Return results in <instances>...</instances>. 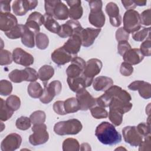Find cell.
<instances>
[{
    "instance_id": "1",
    "label": "cell",
    "mask_w": 151,
    "mask_h": 151,
    "mask_svg": "<svg viewBox=\"0 0 151 151\" xmlns=\"http://www.w3.org/2000/svg\"><path fill=\"white\" fill-rule=\"evenodd\" d=\"M95 135L102 144L114 145L122 141V136L114 126L108 122H103L96 128Z\"/></svg>"
},
{
    "instance_id": "2",
    "label": "cell",
    "mask_w": 151,
    "mask_h": 151,
    "mask_svg": "<svg viewBox=\"0 0 151 151\" xmlns=\"http://www.w3.org/2000/svg\"><path fill=\"white\" fill-rule=\"evenodd\" d=\"M82 128L83 125L80 120L76 119H71L55 123L54 126V131L60 136L74 135L80 132Z\"/></svg>"
},
{
    "instance_id": "3",
    "label": "cell",
    "mask_w": 151,
    "mask_h": 151,
    "mask_svg": "<svg viewBox=\"0 0 151 151\" xmlns=\"http://www.w3.org/2000/svg\"><path fill=\"white\" fill-rule=\"evenodd\" d=\"M8 77L11 81L15 83H19L24 81L34 82L38 78V74L35 69L26 67L24 70H12L8 74Z\"/></svg>"
},
{
    "instance_id": "4",
    "label": "cell",
    "mask_w": 151,
    "mask_h": 151,
    "mask_svg": "<svg viewBox=\"0 0 151 151\" xmlns=\"http://www.w3.org/2000/svg\"><path fill=\"white\" fill-rule=\"evenodd\" d=\"M123 28L129 34L137 31L141 28L139 13L134 9L127 10L123 18Z\"/></svg>"
},
{
    "instance_id": "5",
    "label": "cell",
    "mask_w": 151,
    "mask_h": 151,
    "mask_svg": "<svg viewBox=\"0 0 151 151\" xmlns=\"http://www.w3.org/2000/svg\"><path fill=\"white\" fill-rule=\"evenodd\" d=\"M32 131L33 133L29 137V142L32 145H41L48 140L49 134L47 130V126L44 123L34 124Z\"/></svg>"
},
{
    "instance_id": "6",
    "label": "cell",
    "mask_w": 151,
    "mask_h": 151,
    "mask_svg": "<svg viewBox=\"0 0 151 151\" xmlns=\"http://www.w3.org/2000/svg\"><path fill=\"white\" fill-rule=\"evenodd\" d=\"M44 86L43 93L40 98V101L43 104L50 103L55 96L60 93L62 89V84L59 80H54Z\"/></svg>"
},
{
    "instance_id": "7",
    "label": "cell",
    "mask_w": 151,
    "mask_h": 151,
    "mask_svg": "<svg viewBox=\"0 0 151 151\" xmlns=\"http://www.w3.org/2000/svg\"><path fill=\"white\" fill-rule=\"evenodd\" d=\"M83 29L78 21L70 19L60 25V28L57 34L61 38H65L70 37L73 34H81Z\"/></svg>"
},
{
    "instance_id": "8",
    "label": "cell",
    "mask_w": 151,
    "mask_h": 151,
    "mask_svg": "<svg viewBox=\"0 0 151 151\" xmlns=\"http://www.w3.org/2000/svg\"><path fill=\"white\" fill-rule=\"evenodd\" d=\"M122 134L125 142L132 146H139L143 140V137L138 132L136 126H127L122 129Z\"/></svg>"
},
{
    "instance_id": "9",
    "label": "cell",
    "mask_w": 151,
    "mask_h": 151,
    "mask_svg": "<svg viewBox=\"0 0 151 151\" xmlns=\"http://www.w3.org/2000/svg\"><path fill=\"white\" fill-rule=\"evenodd\" d=\"M76 93V99L81 110L86 111L97 105L96 98L93 97L86 88L81 89Z\"/></svg>"
},
{
    "instance_id": "10",
    "label": "cell",
    "mask_w": 151,
    "mask_h": 151,
    "mask_svg": "<svg viewBox=\"0 0 151 151\" xmlns=\"http://www.w3.org/2000/svg\"><path fill=\"white\" fill-rule=\"evenodd\" d=\"M94 78H88L83 75L74 78L67 77V81L69 88L74 92H78L81 89L90 87L93 83Z\"/></svg>"
},
{
    "instance_id": "11",
    "label": "cell",
    "mask_w": 151,
    "mask_h": 151,
    "mask_svg": "<svg viewBox=\"0 0 151 151\" xmlns=\"http://www.w3.org/2000/svg\"><path fill=\"white\" fill-rule=\"evenodd\" d=\"M38 1L29 0H17L14 1L12 5V8L15 15L22 16L25 15L28 11L36 8Z\"/></svg>"
},
{
    "instance_id": "12",
    "label": "cell",
    "mask_w": 151,
    "mask_h": 151,
    "mask_svg": "<svg viewBox=\"0 0 151 151\" xmlns=\"http://www.w3.org/2000/svg\"><path fill=\"white\" fill-rule=\"evenodd\" d=\"M22 143L21 136L15 133L7 135L2 141L1 149L2 151H13L18 149Z\"/></svg>"
},
{
    "instance_id": "13",
    "label": "cell",
    "mask_w": 151,
    "mask_h": 151,
    "mask_svg": "<svg viewBox=\"0 0 151 151\" xmlns=\"http://www.w3.org/2000/svg\"><path fill=\"white\" fill-rule=\"evenodd\" d=\"M71 62V64L66 69L67 77L74 78L82 75L86 67L85 61L77 56L73 58Z\"/></svg>"
},
{
    "instance_id": "14",
    "label": "cell",
    "mask_w": 151,
    "mask_h": 151,
    "mask_svg": "<svg viewBox=\"0 0 151 151\" xmlns=\"http://www.w3.org/2000/svg\"><path fill=\"white\" fill-rule=\"evenodd\" d=\"M13 61L18 64L28 67L34 62L33 56L21 48H16L12 51Z\"/></svg>"
},
{
    "instance_id": "15",
    "label": "cell",
    "mask_w": 151,
    "mask_h": 151,
    "mask_svg": "<svg viewBox=\"0 0 151 151\" xmlns=\"http://www.w3.org/2000/svg\"><path fill=\"white\" fill-rule=\"evenodd\" d=\"M80 34H73L69 37L68 40L62 46L67 52L74 57H77V55L80 50L81 46L82 45Z\"/></svg>"
},
{
    "instance_id": "16",
    "label": "cell",
    "mask_w": 151,
    "mask_h": 151,
    "mask_svg": "<svg viewBox=\"0 0 151 151\" xmlns=\"http://www.w3.org/2000/svg\"><path fill=\"white\" fill-rule=\"evenodd\" d=\"M44 15L38 12L35 11L29 15L25 25L37 35L40 32V26L44 24Z\"/></svg>"
},
{
    "instance_id": "17",
    "label": "cell",
    "mask_w": 151,
    "mask_h": 151,
    "mask_svg": "<svg viewBox=\"0 0 151 151\" xmlns=\"http://www.w3.org/2000/svg\"><path fill=\"white\" fill-rule=\"evenodd\" d=\"M103 64L100 60L91 58L86 63V67L83 71V75L88 78H94V76L100 73Z\"/></svg>"
},
{
    "instance_id": "18",
    "label": "cell",
    "mask_w": 151,
    "mask_h": 151,
    "mask_svg": "<svg viewBox=\"0 0 151 151\" xmlns=\"http://www.w3.org/2000/svg\"><path fill=\"white\" fill-rule=\"evenodd\" d=\"M128 88L133 91L137 90L140 96L145 99H149L151 97L150 84L142 80H136L131 83Z\"/></svg>"
},
{
    "instance_id": "19",
    "label": "cell",
    "mask_w": 151,
    "mask_h": 151,
    "mask_svg": "<svg viewBox=\"0 0 151 151\" xmlns=\"http://www.w3.org/2000/svg\"><path fill=\"white\" fill-rule=\"evenodd\" d=\"M101 30V28H93L91 27L83 29L80 34L82 45L84 47H88L93 45L96 38L100 33Z\"/></svg>"
},
{
    "instance_id": "20",
    "label": "cell",
    "mask_w": 151,
    "mask_h": 151,
    "mask_svg": "<svg viewBox=\"0 0 151 151\" xmlns=\"http://www.w3.org/2000/svg\"><path fill=\"white\" fill-rule=\"evenodd\" d=\"M106 12L109 17L110 22L112 26L118 27L121 25L122 17L119 13V8L116 3L109 2L106 6Z\"/></svg>"
},
{
    "instance_id": "21",
    "label": "cell",
    "mask_w": 151,
    "mask_h": 151,
    "mask_svg": "<svg viewBox=\"0 0 151 151\" xmlns=\"http://www.w3.org/2000/svg\"><path fill=\"white\" fill-rule=\"evenodd\" d=\"M51 60L52 61L58 65H64L73 60L74 56L67 52L63 47H60L55 49L51 54Z\"/></svg>"
},
{
    "instance_id": "22",
    "label": "cell",
    "mask_w": 151,
    "mask_h": 151,
    "mask_svg": "<svg viewBox=\"0 0 151 151\" xmlns=\"http://www.w3.org/2000/svg\"><path fill=\"white\" fill-rule=\"evenodd\" d=\"M18 25V20L11 13H0V29L8 32Z\"/></svg>"
},
{
    "instance_id": "23",
    "label": "cell",
    "mask_w": 151,
    "mask_h": 151,
    "mask_svg": "<svg viewBox=\"0 0 151 151\" xmlns=\"http://www.w3.org/2000/svg\"><path fill=\"white\" fill-rule=\"evenodd\" d=\"M123 60L131 65L139 64L144 59V56L139 48H131L123 56Z\"/></svg>"
},
{
    "instance_id": "24",
    "label": "cell",
    "mask_w": 151,
    "mask_h": 151,
    "mask_svg": "<svg viewBox=\"0 0 151 151\" xmlns=\"http://www.w3.org/2000/svg\"><path fill=\"white\" fill-rule=\"evenodd\" d=\"M111 98H117L125 101H130L132 100L131 96L125 90L122 88L120 87L117 86L113 85L108 90L104 91Z\"/></svg>"
},
{
    "instance_id": "25",
    "label": "cell",
    "mask_w": 151,
    "mask_h": 151,
    "mask_svg": "<svg viewBox=\"0 0 151 151\" xmlns=\"http://www.w3.org/2000/svg\"><path fill=\"white\" fill-rule=\"evenodd\" d=\"M69 9V17L73 20H77L81 18L83 9L81 6V1L80 0H71L66 1Z\"/></svg>"
},
{
    "instance_id": "26",
    "label": "cell",
    "mask_w": 151,
    "mask_h": 151,
    "mask_svg": "<svg viewBox=\"0 0 151 151\" xmlns=\"http://www.w3.org/2000/svg\"><path fill=\"white\" fill-rule=\"evenodd\" d=\"M113 85V80L106 76H99L93 82V88L96 91H105Z\"/></svg>"
},
{
    "instance_id": "27",
    "label": "cell",
    "mask_w": 151,
    "mask_h": 151,
    "mask_svg": "<svg viewBox=\"0 0 151 151\" xmlns=\"http://www.w3.org/2000/svg\"><path fill=\"white\" fill-rule=\"evenodd\" d=\"M52 17L58 20H65L69 17V9L62 1L57 0L53 9Z\"/></svg>"
},
{
    "instance_id": "28",
    "label": "cell",
    "mask_w": 151,
    "mask_h": 151,
    "mask_svg": "<svg viewBox=\"0 0 151 151\" xmlns=\"http://www.w3.org/2000/svg\"><path fill=\"white\" fill-rule=\"evenodd\" d=\"M89 22L95 27L101 28L105 24L106 17L102 10L90 11L88 15Z\"/></svg>"
},
{
    "instance_id": "29",
    "label": "cell",
    "mask_w": 151,
    "mask_h": 151,
    "mask_svg": "<svg viewBox=\"0 0 151 151\" xmlns=\"http://www.w3.org/2000/svg\"><path fill=\"white\" fill-rule=\"evenodd\" d=\"M133 104L130 101H125L117 98H112L109 105V109H116L122 111L124 114L129 111L132 108Z\"/></svg>"
},
{
    "instance_id": "30",
    "label": "cell",
    "mask_w": 151,
    "mask_h": 151,
    "mask_svg": "<svg viewBox=\"0 0 151 151\" xmlns=\"http://www.w3.org/2000/svg\"><path fill=\"white\" fill-rule=\"evenodd\" d=\"M38 74V78L42 81L44 85H45L47 84L48 81L54 76V69L50 65H44L40 68Z\"/></svg>"
},
{
    "instance_id": "31",
    "label": "cell",
    "mask_w": 151,
    "mask_h": 151,
    "mask_svg": "<svg viewBox=\"0 0 151 151\" xmlns=\"http://www.w3.org/2000/svg\"><path fill=\"white\" fill-rule=\"evenodd\" d=\"M44 19L43 25L45 28L51 32L58 34L60 28V25L55 19L53 17L46 14L44 15Z\"/></svg>"
},
{
    "instance_id": "32",
    "label": "cell",
    "mask_w": 151,
    "mask_h": 151,
    "mask_svg": "<svg viewBox=\"0 0 151 151\" xmlns=\"http://www.w3.org/2000/svg\"><path fill=\"white\" fill-rule=\"evenodd\" d=\"M35 35L36 34L33 31L25 26V31L21 38L22 44L30 48L34 47Z\"/></svg>"
},
{
    "instance_id": "33",
    "label": "cell",
    "mask_w": 151,
    "mask_h": 151,
    "mask_svg": "<svg viewBox=\"0 0 151 151\" xmlns=\"http://www.w3.org/2000/svg\"><path fill=\"white\" fill-rule=\"evenodd\" d=\"M27 91L30 97L34 99H38L41 97L44 91V89L39 83L34 81L29 83L28 86Z\"/></svg>"
},
{
    "instance_id": "34",
    "label": "cell",
    "mask_w": 151,
    "mask_h": 151,
    "mask_svg": "<svg viewBox=\"0 0 151 151\" xmlns=\"http://www.w3.org/2000/svg\"><path fill=\"white\" fill-rule=\"evenodd\" d=\"M64 106L67 114L76 113L80 110L78 101L76 97H71L66 99L64 101Z\"/></svg>"
},
{
    "instance_id": "35",
    "label": "cell",
    "mask_w": 151,
    "mask_h": 151,
    "mask_svg": "<svg viewBox=\"0 0 151 151\" xmlns=\"http://www.w3.org/2000/svg\"><path fill=\"white\" fill-rule=\"evenodd\" d=\"M123 114L122 111L116 109H109L108 113L109 119L114 126H119L122 124Z\"/></svg>"
},
{
    "instance_id": "36",
    "label": "cell",
    "mask_w": 151,
    "mask_h": 151,
    "mask_svg": "<svg viewBox=\"0 0 151 151\" xmlns=\"http://www.w3.org/2000/svg\"><path fill=\"white\" fill-rule=\"evenodd\" d=\"M14 111L6 104V101L0 98V119L2 122L9 120L13 115Z\"/></svg>"
},
{
    "instance_id": "37",
    "label": "cell",
    "mask_w": 151,
    "mask_h": 151,
    "mask_svg": "<svg viewBox=\"0 0 151 151\" xmlns=\"http://www.w3.org/2000/svg\"><path fill=\"white\" fill-rule=\"evenodd\" d=\"M25 31V25L18 24L8 32H5V35L9 39L15 40L21 38Z\"/></svg>"
},
{
    "instance_id": "38",
    "label": "cell",
    "mask_w": 151,
    "mask_h": 151,
    "mask_svg": "<svg viewBox=\"0 0 151 151\" xmlns=\"http://www.w3.org/2000/svg\"><path fill=\"white\" fill-rule=\"evenodd\" d=\"M62 146L64 151H78L80 147L78 140L74 138H67L65 139Z\"/></svg>"
},
{
    "instance_id": "39",
    "label": "cell",
    "mask_w": 151,
    "mask_h": 151,
    "mask_svg": "<svg viewBox=\"0 0 151 151\" xmlns=\"http://www.w3.org/2000/svg\"><path fill=\"white\" fill-rule=\"evenodd\" d=\"M150 27H142L132 34V38L136 41H143L150 36Z\"/></svg>"
},
{
    "instance_id": "40",
    "label": "cell",
    "mask_w": 151,
    "mask_h": 151,
    "mask_svg": "<svg viewBox=\"0 0 151 151\" xmlns=\"http://www.w3.org/2000/svg\"><path fill=\"white\" fill-rule=\"evenodd\" d=\"M35 43L37 47L40 50L46 49L49 45L48 36L42 32H39L35 35Z\"/></svg>"
},
{
    "instance_id": "41",
    "label": "cell",
    "mask_w": 151,
    "mask_h": 151,
    "mask_svg": "<svg viewBox=\"0 0 151 151\" xmlns=\"http://www.w3.org/2000/svg\"><path fill=\"white\" fill-rule=\"evenodd\" d=\"M32 124H38L44 123L45 121L46 114L44 111L37 110L33 112L29 116Z\"/></svg>"
},
{
    "instance_id": "42",
    "label": "cell",
    "mask_w": 151,
    "mask_h": 151,
    "mask_svg": "<svg viewBox=\"0 0 151 151\" xmlns=\"http://www.w3.org/2000/svg\"><path fill=\"white\" fill-rule=\"evenodd\" d=\"M92 116L96 119H105L108 117V111L104 108L97 105L90 109Z\"/></svg>"
},
{
    "instance_id": "43",
    "label": "cell",
    "mask_w": 151,
    "mask_h": 151,
    "mask_svg": "<svg viewBox=\"0 0 151 151\" xmlns=\"http://www.w3.org/2000/svg\"><path fill=\"white\" fill-rule=\"evenodd\" d=\"M31 121L29 117L26 116H21L18 118L15 122V126L17 129L21 130H27L31 126Z\"/></svg>"
},
{
    "instance_id": "44",
    "label": "cell",
    "mask_w": 151,
    "mask_h": 151,
    "mask_svg": "<svg viewBox=\"0 0 151 151\" xmlns=\"http://www.w3.org/2000/svg\"><path fill=\"white\" fill-rule=\"evenodd\" d=\"M5 101L7 106L13 111L18 110L21 106L20 99L15 95L9 96Z\"/></svg>"
},
{
    "instance_id": "45",
    "label": "cell",
    "mask_w": 151,
    "mask_h": 151,
    "mask_svg": "<svg viewBox=\"0 0 151 151\" xmlns=\"http://www.w3.org/2000/svg\"><path fill=\"white\" fill-rule=\"evenodd\" d=\"M12 54L6 50L1 49L0 51V64L1 65H6L11 64L12 63Z\"/></svg>"
},
{
    "instance_id": "46",
    "label": "cell",
    "mask_w": 151,
    "mask_h": 151,
    "mask_svg": "<svg viewBox=\"0 0 151 151\" xmlns=\"http://www.w3.org/2000/svg\"><path fill=\"white\" fill-rule=\"evenodd\" d=\"M12 91L11 83L6 80H2L0 81V94L4 96L9 95Z\"/></svg>"
},
{
    "instance_id": "47",
    "label": "cell",
    "mask_w": 151,
    "mask_h": 151,
    "mask_svg": "<svg viewBox=\"0 0 151 151\" xmlns=\"http://www.w3.org/2000/svg\"><path fill=\"white\" fill-rule=\"evenodd\" d=\"M140 51L143 56L149 57L151 55V41L150 35L149 36L146 40H145L140 47Z\"/></svg>"
},
{
    "instance_id": "48",
    "label": "cell",
    "mask_w": 151,
    "mask_h": 151,
    "mask_svg": "<svg viewBox=\"0 0 151 151\" xmlns=\"http://www.w3.org/2000/svg\"><path fill=\"white\" fill-rule=\"evenodd\" d=\"M111 100V97L107 93H104L100 97L96 98V103L97 106L105 108L109 106Z\"/></svg>"
},
{
    "instance_id": "49",
    "label": "cell",
    "mask_w": 151,
    "mask_h": 151,
    "mask_svg": "<svg viewBox=\"0 0 151 151\" xmlns=\"http://www.w3.org/2000/svg\"><path fill=\"white\" fill-rule=\"evenodd\" d=\"M150 123H140L137 126V130L138 132L143 137H146L149 134H150Z\"/></svg>"
},
{
    "instance_id": "50",
    "label": "cell",
    "mask_w": 151,
    "mask_h": 151,
    "mask_svg": "<svg viewBox=\"0 0 151 151\" xmlns=\"http://www.w3.org/2000/svg\"><path fill=\"white\" fill-rule=\"evenodd\" d=\"M120 72L123 76H130L133 72V67L132 65L124 61L120 65Z\"/></svg>"
},
{
    "instance_id": "51",
    "label": "cell",
    "mask_w": 151,
    "mask_h": 151,
    "mask_svg": "<svg viewBox=\"0 0 151 151\" xmlns=\"http://www.w3.org/2000/svg\"><path fill=\"white\" fill-rule=\"evenodd\" d=\"M140 23L145 26H150L151 24L150 19V9L145 10L140 15Z\"/></svg>"
},
{
    "instance_id": "52",
    "label": "cell",
    "mask_w": 151,
    "mask_h": 151,
    "mask_svg": "<svg viewBox=\"0 0 151 151\" xmlns=\"http://www.w3.org/2000/svg\"><path fill=\"white\" fill-rule=\"evenodd\" d=\"M129 38V33L127 32L123 27H121L117 29L116 32V39L118 42L122 41H128Z\"/></svg>"
},
{
    "instance_id": "53",
    "label": "cell",
    "mask_w": 151,
    "mask_h": 151,
    "mask_svg": "<svg viewBox=\"0 0 151 151\" xmlns=\"http://www.w3.org/2000/svg\"><path fill=\"white\" fill-rule=\"evenodd\" d=\"M131 48H132L131 45L128 42V41H122L118 42L117 51H118V53L122 57L127 51H128Z\"/></svg>"
},
{
    "instance_id": "54",
    "label": "cell",
    "mask_w": 151,
    "mask_h": 151,
    "mask_svg": "<svg viewBox=\"0 0 151 151\" xmlns=\"http://www.w3.org/2000/svg\"><path fill=\"white\" fill-rule=\"evenodd\" d=\"M151 139L150 134L145 137L143 140L139 145V150L140 151H149L151 150Z\"/></svg>"
},
{
    "instance_id": "55",
    "label": "cell",
    "mask_w": 151,
    "mask_h": 151,
    "mask_svg": "<svg viewBox=\"0 0 151 151\" xmlns=\"http://www.w3.org/2000/svg\"><path fill=\"white\" fill-rule=\"evenodd\" d=\"M54 111L59 115H65L67 113L64 110V101H55L52 106Z\"/></svg>"
},
{
    "instance_id": "56",
    "label": "cell",
    "mask_w": 151,
    "mask_h": 151,
    "mask_svg": "<svg viewBox=\"0 0 151 151\" xmlns=\"http://www.w3.org/2000/svg\"><path fill=\"white\" fill-rule=\"evenodd\" d=\"M57 2V0L55 1H44V7L45 14L52 17L53 9Z\"/></svg>"
},
{
    "instance_id": "57",
    "label": "cell",
    "mask_w": 151,
    "mask_h": 151,
    "mask_svg": "<svg viewBox=\"0 0 151 151\" xmlns=\"http://www.w3.org/2000/svg\"><path fill=\"white\" fill-rule=\"evenodd\" d=\"M90 8V11L102 10L103 3L101 1H87Z\"/></svg>"
},
{
    "instance_id": "58",
    "label": "cell",
    "mask_w": 151,
    "mask_h": 151,
    "mask_svg": "<svg viewBox=\"0 0 151 151\" xmlns=\"http://www.w3.org/2000/svg\"><path fill=\"white\" fill-rule=\"evenodd\" d=\"M11 1H0V13H9L11 11L10 3Z\"/></svg>"
},
{
    "instance_id": "59",
    "label": "cell",
    "mask_w": 151,
    "mask_h": 151,
    "mask_svg": "<svg viewBox=\"0 0 151 151\" xmlns=\"http://www.w3.org/2000/svg\"><path fill=\"white\" fill-rule=\"evenodd\" d=\"M121 2L122 3V4L123 5L124 7L125 8V9H127V11L130 10V9H134L136 7V5L134 3L133 1L122 0Z\"/></svg>"
},
{
    "instance_id": "60",
    "label": "cell",
    "mask_w": 151,
    "mask_h": 151,
    "mask_svg": "<svg viewBox=\"0 0 151 151\" xmlns=\"http://www.w3.org/2000/svg\"><path fill=\"white\" fill-rule=\"evenodd\" d=\"M80 150H91V147L90 145L87 143H83L81 145Z\"/></svg>"
},
{
    "instance_id": "61",
    "label": "cell",
    "mask_w": 151,
    "mask_h": 151,
    "mask_svg": "<svg viewBox=\"0 0 151 151\" xmlns=\"http://www.w3.org/2000/svg\"><path fill=\"white\" fill-rule=\"evenodd\" d=\"M133 2L136 6H145L147 3L146 1L142 0H133Z\"/></svg>"
},
{
    "instance_id": "62",
    "label": "cell",
    "mask_w": 151,
    "mask_h": 151,
    "mask_svg": "<svg viewBox=\"0 0 151 151\" xmlns=\"http://www.w3.org/2000/svg\"><path fill=\"white\" fill-rule=\"evenodd\" d=\"M4 124H3V123L2 122H1V132H2V130H3V129L5 128V127H3L2 126V125H3Z\"/></svg>"
},
{
    "instance_id": "63",
    "label": "cell",
    "mask_w": 151,
    "mask_h": 151,
    "mask_svg": "<svg viewBox=\"0 0 151 151\" xmlns=\"http://www.w3.org/2000/svg\"><path fill=\"white\" fill-rule=\"evenodd\" d=\"M120 149H124V150H126V149H124V148H122V147H119V148H117V149H116L115 150H120Z\"/></svg>"
}]
</instances>
